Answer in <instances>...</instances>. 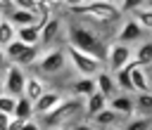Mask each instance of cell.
I'll list each match as a JSON object with an SVG mask.
<instances>
[{"mask_svg": "<svg viewBox=\"0 0 152 130\" xmlns=\"http://www.w3.org/2000/svg\"><path fill=\"white\" fill-rule=\"evenodd\" d=\"M81 118H86V99L76 97V95H66L50 113L38 116V121L45 130H52V128H66L69 130Z\"/></svg>", "mask_w": 152, "mask_h": 130, "instance_id": "1", "label": "cell"}, {"mask_svg": "<svg viewBox=\"0 0 152 130\" xmlns=\"http://www.w3.org/2000/svg\"><path fill=\"white\" fill-rule=\"evenodd\" d=\"M66 45H71V47H78V50H83V52H90V54H95V57H100V59H104L107 61V52H109V45L102 40V35L97 33V31H93L86 21H71L69 26H66Z\"/></svg>", "mask_w": 152, "mask_h": 130, "instance_id": "2", "label": "cell"}, {"mask_svg": "<svg viewBox=\"0 0 152 130\" xmlns=\"http://www.w3.org/2000/svg\"><path fill=\"white\" fill-rule=\"evenodd\" d=\"M74 17H78L81 21H86L88 26H107V24H114L121 19L124 9L119 2H112V0H90L88 5H81V7H74L69 9Z\"/></svg>", "mask_w": 152, "mask_h": 130, "instance_id": "3", "label": "cell"}, {"mask_svg": "<svg viewBox=\"0 0 152 130\" xmlns=\"http://www.w3.org/2000/svg\"><path fill=\"white\" fill-rule=\"evenodd\" d=\"M66 54H69V69L76 73V76H97L100 71L107 69V61L90 54V52H83L78 47H71L66 45Z\"/></svg>", "mask_w": 152, "mask_h": 130, "instance_id": "4", "label": "cell"}, {"mask_svg": "<svg viewBox=\"0 0 152 130\" xmlns=\"http://www.w3.org/2000/svg\"><path fill=\"white\" fill-rule=\"evenodd\" d=\"M26 69L19 66V64H12L5 59L2 64V76H0V92L5 95H14V97H21L24 90H26Z\"/></svg>", "mask_w": 152, "mask_h": 130, "instance_id": "5", "label": "cell"}, {"mask_svg": "<svg viewBox=\"0 0 152 130\" xmlns=\"http://www.w3.org/2000/svg\"><path fill=\"white\" fill-rule=\"evenodd\" d=\"M69 66V54H66V45L64 47H50L40 54L36 71L40 76H59L64 69Z\"/></svg>", "mask_w": 152, "mask_h": 130, "instance_id": "6", "label": "cell"}, {"mask_svg": "<svg viewBox=\"0 0 152 130\" xmlns=\"http://www.w3.org/2000/svg\"><path fill=\"white\" fill-rule=\"evenodd\" d=\"M133 59H135V50H133V45H126V43H119V40H112V43H109L107 69H109L112 73L121 71V69L128 66Z\"/></svg>", "mask_w": 152, "mask_h": 130, "instance_id": "7", "label": "cell"}, {"mask_svg": "<svg viewBox=\"0 0 152 130\" xmlns=\"http://www.w3.org/2000/svg\"><path fill=\"white\" fill-rule=\"evenodd\" d=\"M145 33H147V31L138 24V19L131 17V19H124V21L119 24V28H116V33H114V40L126 43V45H138L140 40H145Z\"/></svg>", "mask_w": 152, "mask_h": 130, "instance_id": "8", "label": "cell"}, {"mask_svg": "<svg viewBox=\"0 0 152 130\" xmlns=\"http://www.w3.org/2000/svg\"><path fill=\"white\" fill-rule=\"evenodd\" d=\"M109 109H114L116 113H121L124 118H131L138 113L135 109V95H128V92H119L116 97L109 99Z\"/></svg>", "mask_w": 152, "mask_h": 130, "instance_id": "9", "label": "cell"}, {"mask_svg": "<svg viewBox=\"0 0 152 130\" xmlns=\"http://www.w3.org/2000/svg\"><path fill=\"white\" fill-rule=\"evenodd\" d=\"M64 97H66V95H64L62 90L50 87V90H48V92H45V95L36 102V116H45V113H50V111H52V109H55V106H57Z\"/></svg>", "mask_w": 152, "mask_h": 130, "instance_id": "10", "label": "cell"}, {"mask_svg": "<svg viewBox=\"0 0 152 130\" xmlns=\"http://www.w3.org/2000/svg\"><path fill=\"white\" fill-rule=\"evenodd\" d=\"M95 83H97V90H100L107 99H112V97H116V95L121 92L119 85H116V78H114V73H112L109 69L100 71V73L95 76Z\"/></svg>", "mask_w": 152, "mask_h": 130, "instance_id": "11", "label": "cell"}, {"mask_svg": "<svg viewBox=\"0 0 152 130\" xmlns=\"http://www.w3.org/2000/svg\"><path fill=\"white\" fill-rule=\"evenodd\" d=\"M93 92H97V83H95L93 76H76V78L71 80V95L88 99Z\"/></svg>", "mask_w": 152, "mask_h": 130, "instance_id": "12", "label": "cell"}, {"mask_svg": "<svg viewBox=\"0 0 152 130\" xmlns=\"http://www.w3.org/2000/svg\"><path fill=\"white\" fill-rule=\"evenodd\" d=\"M48 90H50V87H48V83L43 80L40 73H28V78H26V90H24V95H26L28 99L38 102Z\"/></svg>", "mask_w": 152, "mask_h": 130, "instance_id": "13", "label": "cell"}, {"mask_svg": "<svg viewBox=\"0 0 152 130\" xmlns=\"http://www.w3.org/2000/svg\"><path fill=\"white\" fill-rule=\"evenodd\" d=\"M62 28H64V21L55 14V17L40 28V33H43V38H40V47H50V45L55 43V38L62 33Z\"/></svg>", "mask_w": 152, "mask_h": 130, "instance_id": "14", "label": "cell"}, {"mask_svg": "<svg viewBox=\"0 0 152 130\" xmlns=\"http://www.w3.org/2000/svg\"><path fill=\"white\" fill-rule=\"evenodd\" d=\"M109 106V99L97 90V92H93L88 99H86V118H95L100 111H104Z\"/></svg>", "mask_w": 152, "mask_h": 130, "instance_id": "15", "label": "cell"}, {"mask_svg": "<svg viewBox=\"0 0 152 130\" xmlns=\"http://www.w3.org/2000/svg\"><path fill=\"white\" fill-rule=\"evenodd\" d=\"M90 121H93L97 128H109V125H121L124 116H121V113H116L114 109H109V106H107L104 111H100V113H97L95 118H90Z\"/></svg>", "mask_w": 152, "mask_h": 130, "instance_id": "16", "label": "cell"}, {"mask_svg": "<svg viewBox=\"0 0 152 130\" xmlns=\"http://www.w3.org/2000/svg\"><path fill=\"white\" fill-rule=\"evenodd\" d=\"M17 38H19V28L10 19H0V47H7Z\"/></svg>", "mask_w": 152, "mask_h": 130, "instance_id": "17", "label": "cell"}, {"mask_svg": "<svg viewBox=\"0 0 152 130\" xmlns=\"http://www.w3.org/2000/svg\"><path fill=\"white\" fill-rule=\"evenodd\" d=\"M135 50V61L140 66H152V40H140L138 45H133Z\"/></svg>", "mask_w": 152, "mask_h": 130, "instance_id": "18", "label": "cell"}, {"mask_svg": "<svg viewBox=\"0 0 152 130\" xmlns=\"http://www.w3.org/2000/svg\"><path fill=\"white\" fill-rule=\"evenodd\" d=\"M28 47H31V45H26L24 40H19V38H17V40H14V43H10L7 47H0V50H2V59H7V61H17V59L28 50Z\"/></svg>", "mask_w": 152, "mask_h": 130, "instance_id": "19", "label": "cell"}, {"mask_svg": "<svg viewBox=\"0 0 152 130\" xmlns=\"http://www.w3.org/2000/svg\"><path fill=\"white\" fill-rule=\"evenodd\" d=\"M17 118H21V121H31V118H36V102L33 99H28L26 95H21L19 97V104H17V113H14Z\"/></svg>", "mask_w": 152, "mask_h": 130, "instance_id": "20", "label": "cell"}, {"mask_svg": "<svg viewBox=\"0 0 152 130\" xmlns=\"http://www.w3.org/2000/svg\"><path fill=\"white\" fill-rule=\"evenodd\" d=\"M40 26L38 24H31V26H21L19 28V40H24L26 45H40Z\"/></svg>", "mask_w": 152, "mask_h": 130, "instance_id": "21", "label": "cell"}, {"mask_svg": "<svg viewBox=\"0 0 152 130\" xmlns=\"http://www.w3.org/2000/svg\"><path fill=\"white\" fill-rule=\"evenodd\" d=\"M124 130H152V116H145V113H135L126 121Z\"/></svg>", "mask_w": 152, "mask_h": 130, "instance_id": "22", "label": "cell"}, {"mask_svg": "<svg viewBox=\"0 0 152 130\" xmlns=\"http://www.w3.org/2000/svg\"><path fill=\"white\" fill-rule=\"evenodd\" d=\"M114 78H116V85H119V90H121V92L135 95V87H133V80H131V69H128V66H124L121 71H116V73H114Z\"/></svg>", "mask_w": 152, "mask_h": 130, "instance_id": "23", "label": "cell"}, {"mask_svg": "<svg viewBox=\"0 0 152 130\" xmlns=\"http://www.w3.org/2000/svg\"><path fill=\"white\" fill-rule=\"evenodd\" d=\"M10 21H12L17 28H21V26L36 24V21H38V14H33V12H28V9H17V12L10 17Z\"/></svg>", "mask_w": 152, "mask_h": 130, "instance_id": "24", "label": "cell"}, {"mask_svg": "<svg viewBox=\"0 0 152 130\" xmlns=\"http://www.w3.org/2000/svg\"><path fill=\"white\" fill-rule=\"evenodd\" d=\"M135 109H138V113L152 116V92H138L135 95Z\"/></svg>", "mask_w": 152, "mask_h": 130, "instance_id": "25", "label": "cell"}, {"mask_svg": "<svg viewBox=\"0 0 152 130\" xmlns=\"http://www.w3.org/2000/svg\"><path fill=\"white\" fill-rule=\"evenodd\" d=\"M17 104H19V97L0 92V113H10V116H14V113H17Z\"/></svg>", "mask_w": 152, "mask_h": 130, "instance_id": "26", "label": "cell"}, {"mask_svg": "<svg viewBox=\"0 0 152 130\" xmlns=\"http://www.w3.org/2000/svg\"><path fill=\"white\" fill-rule=\"evenodd\" d=\"M133 17L138 19V24H140L147 33H152V9H150V7H140V9H135Z\"/></svg>", "mask_w": 152, "mask_h": 130, "instance_id": "27", "label": "cell"}, {"mask_svg": "<svg viewBox=\"0 0 152 130\" xmlns=\"http://www.w3.org/2000/svg\"><path fill=\"white\" fill-rule=\"evenodd\" d=\"M17 9V0H0V19H10Z\"/></svg>", "mask_w": 152, "mask_h": 130, "instance_id": "28", "label": "cell"}, {"mask_svg": "<svg viewBox=\"0 0 152 130\" xmlns=\"http://www.w3.org/2000/svg\"><path fill=\"white\" fill-rule=\"evenodd\" d=\"M17 7H19V9H28V12L38 14V12H40V0H17Z\"/></svg>", "mask_w": 152, "mask_h": 130, "instance_id": "29", "label": "cell"}, {"mask_svg": "<svg viewBox=\"0 0 152 130\" xmlns=\"http://www.w3.org/2000/svg\"><path fill=\"white\" fill-rule=\"evenodd\" d=\"M119 5H121V9H124V14H126V12H131V14H133L135 9L145 7V0H121Z\"/></svg>", "mask_w": 152, "mask_h": 130, "instance_id": "30", "label": "cell"}, {"mask_svg": "<svg viewBox=\"0 0 152 130\" xmlns=\"http://www.w3.org/2000/svg\"><path fill=\"white\" fill-rule=\"evenodd\" d=\"M21 130H45V128L40 125V121H38V116H36V118H31V121H26Z\"/></svg>", "mask_w": 152, "mask_h": 130, "instance_id": "31", "label": "cell"}, {"mask_svg": "<svg viewBox=\"0 0 152 130\" xmlns=\"http://www.w3.org/2000/svg\"><path fill=\"white\" fill-rule=\"evenodd\" d=\"M90 0H66V7L74 9V7H81V5H88Z\"/></svg>", "mask_w": 152, "mask_h": 130, "instance_id": "32", "label": "cell"}, {"mask_svg": "<svg viewBox=\"0 0 152 130\" xmlns=\"http://www.w3.org/2000/svg\"><path fill=\"white\" fill-rule=\"evenodd\" d=\"M100 130H124V125H109V128H100Z\"/></svg>", "mask_w": 152, "mask_h": 130, "instance_id": "33", "label": "cell"}, {"mask_svg": "<svg viewBox=\"0 0 152 130\" xmlns=\"http://www.w3.org/2000/svg\"><path fill=\"white\" fill-rule=\"evenodd\" d=\"M147 73H150V90H152V69H150Z\"/></svg>", "mask_w": 152, "mask_h": 130, "instance_id": "34", "label": "cell"}, {"mask_svg": "<svg viewBox=\"0 0 152 130\" xmlns=\"http://www.w3.org/2000/svg\"><path fill=\"white\" fill-rule=\"evenodd\" d=\"M52 130H66V128H52Z\"/></svg>", "mask_w": 152, "mask_h": 130, "instance_id": "35", "label": "cell"}, {"mask_svg": "<svg viewBox=\"0 0 152 130\" xmlns=\"http://www.w3.org/2000/svg\"><path fill=\"white\" fill-rule=\"evenodd\" d=\"M112 2H121V0H112Z\"/></svg>", "mask_w": 152, "mask_h": 130, "instance_id": "36", "label": "cell"}]
</instances>
